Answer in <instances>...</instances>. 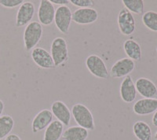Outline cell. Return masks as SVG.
Wrapping results in <instances>:
<instances>
[{
  "mask_svg": "<svg viewBox=\"0 0 157 140\" xmlns=\"http://www.w3.org/2000/svg\"><path fill=\"white\" fill-rule=\"evenodd\" d=\"M71 113L78 126L86 130H94L95 124L93 114L85 105L82 103L73 105Z\"/></svg>",
  "mask_w": 157,
  "mask_h": 140,
  "instance_id": "cell-1",
  "label": "cell"
},
{
  "mask_svg": "<svg viewBox=\"0 0 157 140\" xmlns=\"http://www.w3.org/2000/svg\"><path fill=\"white\" fill-rule=\"evenodd\" d=\"M43 36V26L39 21H32L26 26L24 32V44L27 51L36 47Z\"/></svg>",
  "mask_w": 157,
  "mask_h": 140,
  "instance_id": "cell-2",
  "label": "cell"
},
{
  "mask_svg": "<svg viewBox=\"0 0 157 140\" xmlns=\"http://www.w3.org/2000/svg\"><path fill=\"white\" fill-rule=\"evenodd\" d=\"M50 54L54 60L55 67L60 66L68 59V44L62 37L55 38L51 43Z\"/></svg>",
  "mask_w": 157,
  "mask_h": 140,
  "instance_id": "cell-3",
  "label": "cell"
},
{
  "mask_svg": "<svg viewBox=\"0 0 157 140\" xmlns=\"http://www.w3.org/2000/svg\"><path fill=\"white\" fill-rule=\"evenodd\" d=\"M85 65L94 76L99 79H108L109 76V72L105 63L101 57L96 54H91L88 56L85 61Z\"/></svg>",
  "mask_w": 157,
  "mask_h": 140,
  "instance_id": "cell-4",
  "label": "cell"
},
{
  "mask_svg": "<svg viewBox=\"0 0 157 140\" xmlns=\"http://www.w3.org/2000/svg\"><path fill=\"white\" fill-rule=\"evenodd\" d=\"M72 21V13L67 6H59L56 9L54 23L61 33L67 35L69 31L70 25Z\"/></svg>",
  "mask_w": 157,
  "mask_h": 140,
  "instance_id": "cell-5",
  "label": "cell"
},
{
  "mask_svg": "<svg viewBox=\"0 0 157 140\" xmlns=\"http://www.w3.org/2000/svg\"><path fill=\"white\" fill-rule=\"evenodd\" d=\"M118 27L123 36H130L136 29V22L134 16L127 8L123 7L119 12L117 18Z\"/></svg>",
  "mask_w": 157,
  "mask_h": 140,
  "instance_id": "cell-6",
  "label": "cell"
},
{
  "mask_svg": "<svg viewBox=\"0 0 157 140\" xmlns=\"http://www.w3.org/2000/svg\"><path fill=\"white\" fill-rule=\"evenodd\" d=\"M135 68V63L128 58L118 60L113 64L110 69L109 76L113 78L126 77L130 75Z\"/></svg>",
  "mask_w": 157,
  "mask_h": 140,
  "instance_id": "cell-7",
  "label": "cell"
},
{
  "mask_svg": "<svg viewBox=\"0 0 157 140\" xmlns=\"http://www.w3.org/2000/svg\"><path fill=\"white\" fill-rule=\"evenodd\" d=\"M31 56L33 61L40 68L45 69H52L55 68L51 54L46 49L42 47H35L32 50Z\"/></svg>",
  "mask_w": 157,
  "mask_h": 140,
  "instance_id": "cell-8",
  "label": "cell"
},
{
  "mask_svg": "<svg viewBox=\"0 0 157 140\" xmlns=\"http://www.w3.org/2000/svg\"><path fill=\"white\" fill-rule=\"evenodd\" d=\"M99 14L94 8H78L72 14V21L78 25H90L97 21Z\"/></svg>",
  "mask_w": 157,
  "mask_h": 140,
  "instance_id": "cell-9",
  "label": "cell"
},
{
  "mask_svg": "<svg viewBox=\"0 0 157 140\" xmlns=\"http://www.w3.org/2000/svg\"><path fill=\"white\" fill-rule=\"evenodd\" d=\"M55 8L49 0H42L38 9V19L39 23L43 25H50L54 21Z\"/></svg>",
  "mask_w": 157,
  "mask_h": 140,
  "instance_id": "cell-10",
  "label": "cell"
},
{
  "mask_svg": "<svg viewBox=\"0 0 157 140\" xmlns=\"http://www.w3.org/2000/svg\"><path fill=\"white\" fill-rule=\"evenodd\" d=\"M35 14V6L32 2H24L17 13L16 26L17 28L28 25Z\"/></svg>",
  "mask_w": 157,
  "mask_h": 140,
  "instance_id": "cell-11",
  "label": "cell"
},
{
  "mask_svg": "<svg viewBox=\"0 0 157 140\" xmlns=\"http://www.w3.org/2000/svg\"><path fill=\"white\" fill-rule=\"evenodd\" d=\"M50 111L63 125L69 126L71 119V110L62 101L57 100L52 103Z\"/></svg>",
  "mask_w": 157,
  "mask_h": 140,
  "instance_id": "cell-12",
  "label": "cell"
},
{
  "mask_svg": "<svg viewBox=\"0 0 157 140\" xmlns=\"http://www.w3.org/2000/svg\"><path fill=\"white\" fill-rule=\"evenodd\" d=\"M135 88L137 92L145 99H155L157 95V87L151 80L141 77L136 80Z\"/></svg>",
  "mask_w": 157,
  "mask_h": 140,
  "instance_id": "cell-13",
  "label": "cell"
},
{
  "mask_svg": "<svg viewBox=\"0 0 157 140\" xmlns=\"http://www.w3.org/2000/svg\"><path fill=\"white\" fill-rule=\"evenodd\" d=\"M54 115L50 110L45 109L37 113L32 123V131L36 133L46 129L53 121Z\"/></svg>",
  "mask_w": 157,
  "mask_h": 140,
  "instance_id": "cell-14",
  "label": "cell"
},
{
  "mask_svg": "<svg viewBox=\"0 0 157 140\" xmlns=\"http://www.w3.org/2000/svg\"><path fill=\"white\" fill-rule=\"evenodd\" d=\"M120 97L126 103H131L137 97V90L132 77L130 75L126 76L122 81L120 89Z\"/></svg>",
  "mask_w": 157,
  "mask_h": 140,
  "instance_id": "cell-15",
  "label": "cell"
},
{
  "mask_svg": "<svg viewBox=\"0 0 157 140\" xmlns=\"http://www.w3.org/2000/svg\"><path fill=\"white\" fill-rule=\"evenodd\" d=\"M134 113L139 116L149 115L157 110V99H141L133 106Z\"/></svg>",
  "mask_w": 157,
  "mask_h": 140,
  "instance_id": "cell-16",
  "label": "cell"
},
{
  "mask_svg": "<svg viewBox=\"0 0 157 140\" xmlns=\"http://www.w3.org/2000/svg\"><path fill=\"white\" fill-rule=\"evenodd\" d=\"M123 50L128 58L139 61L142 57L141 46L134 40H127L123 43Z\"/></svg>",
  "mask_w": 157,
  "mask_h": 140,
  "instance_id": "cell-17",
  "label": "cell"
},
{
  "mask_svg": "<svg viewBox=\"0 0 157 140\" xmlns=\"http://www.w3.org/2000/svg\"><path fill=\"white\" fill-rule=\"evenodd\" d=\"M64 125L59 120H53L46 128L43 140H59L62 137Z\"/></svg>",
  "mask_w": 157,
  "mask_h": 140,
  "instance_id": "cell-18",
  "label": "cell"
},
{
  "mask_svg": "<svg viewBox=\"0 0 157 140\" xmlns=\"http://www.w3.org/2000/svg\"><path fill=\"white\" fill-rule=\"evenodd\" d=\"M88 135V130L79 126H72L63 132L61 138L64 140H86Z\"/></svg>",
  "mask_w": 157,
  "mask_h": 140,
  "instance_id": "cell-19",
  "label": "cell"
},
{
  "mask_svg": "<svg viewBox=\"0 0 157 140\" xmlns=\"http://www.w3.org/2000/svg\"><path fill=\"white\" fill-rule=\"evenodd\" d=\"M133 132L138 140H152V130L145 121L138 120L133 126Z\"/></svg>",
  "mask_w": 157,
  "mask_h": 140,
  "instance_id": "cell-20",
  "label": "cell"
},
{
  "mask_svg": "<svg viewBox=\"0 0 157 140\" xmlns=\"http://www.w3.org/2000/svg\"><path fill=\"white\" fill-rule=\"evenodd\" d=\"M14 126V120L10 115H2L0 117V140L7 137Z\"/></svg>",
  "mask_w": 157,
  "mask_h": 140,
  "instance_id": "cell-21",
  "label": "cell"
},
{
  "mask_svg": "<svg viewBox=\"0 0 157 140\" xmlns=\"http://www.w3.org/2000/svg\"><path fill=\"white\" fill-rule=\"evenodd\" d=\"M142 22L145 27L152 32L157 33V13L155 11H147L142 15Z\"/></svg>",
  "mask_w": 157,
  "mask_h": 140,
  "instance_id": "cell-22",
  "label": "cell"
},
{
  "mask_svg": "<svg viewBox=\"0 0 157 140\" xmlns=\"http://www.w3.org/2000/svg\"><path fill=\"white\" fill-rule=\"evenodd\" d=\"M124 7L127 8L131 14H142L144 12V2L142 0H123Z\"/></svg>",
  "mask_w": 157,
  "mask_h": 140,
  "instance_id": "cell-23",
  "label": "cell"
},
{
  "mask_svg": "<svg viewBox=\"0 0 157 140\" xmlns=\"http://www.w3.org/2000/svg\"><path fill=\"white\" fill-rule=\"evenodd\" d=\"M70 2L78 8H92L94 5L92 0H70Z\"/></svg>",
  "mask_w": 157,
  "mask_h": 140,
  "instance_id": "cell-24",
  "label": "cell"
},
{
  "mask_svg": "<svg viewBox=\"0 0 157 140\" xmlns=\"http://www.w3.org/2000/svg\"><path fill=\"white\" fill-rule=\"evenodd\" d=\"M24 2L22 0H0V5L5 8L11 9L21 5Z\"/></svg>",
  "mask_w": 157,
  "mask_h": 140,
  "instance_id": "cell-25",
  "label": "cell"
},
{
  "mask_svg": "<svg viewBox=\"0 0 157 140\" xmlns=\"http://www.w3.org/2000/svg\"><path fill=\"white\" fill-rule=\"evenodd\" d=\"M50 2H51L52 4L62 6H66L67 4L69 3L70 1H68V0H50Z\"/></svg>",
  "mask_w": 157,
  "mask_h": 140,
  "instance_id": "cell-26",
  "label": "cell"
},
{
  "mask_svg": "<svg viewBox=\"0 0 157 140\" xmlns=\"http://www.w3.org/2000/svg\"><path fill=\"white\" fill-rule=\"evenodd\" d=\"M5 140H21V138L16 134H10L7 137H6Z\"/></svg>",
  "mask_w": 157,
  "mask_h": 140,
  "instance_id": "cell-27",
  "label": "cell"
},
{
  "mask_svg": "<svg viewBox=\"0 0 157 140\" xmlns=\"http://www.w3.org/2000/svg\"><path fill=\"white\" fill-rule=\"evenodd\" d=\"M152 124H153L155 127H157V110L154 113L153 116H152Z\"/></svg>",
  "mask_w": 157,
  "mask_h": 140,
  "instance_id": "cell-28",
  "label": "cell"
},
{
  "mask_svg": "<svg viewBox=\"0 0 157 140\" xmlns=\"http://www.w3.org/2000/svg\"><path fill=\"white\" fill-rule=\"evenodd\" d=\"M4 107H5V106H4L3 101L2 99H0V117L2 116V113L4 111Z\"/></svg>",
  "mask_w": 157,
  "mask_h": 140,
  "instance_id": "cell-29",
  "label": "cell"
},
{
  "mask_svg": "<svg viewBox=\"0 0 157 140\" xmlns=\"http://www.w3.org/2000/svg\"><path fill=\"white\" fill-rule=\"evenodd\" d=\"M155 139L157 140V131L155 132Z\"/></svg>",
  "mask_w": 157,
  "mask_h": 140,
  "instance_id": "cell-30",
  "label": "cell"
},
{
  "mask_svg": "<svg viewBox=\"0 0 157 140\" xmlns=\"http://www.w3.org/2000/svg\"><path fill=\"white\" fill-rule=\"evenodd\" d=\"M156 53H157V47H156Z\"/></svg>",
  "mask_w": 157,
  "mask_h": 140,
  "instance_id": "cell-31",
  "label": "cell"
}]
</instances>
